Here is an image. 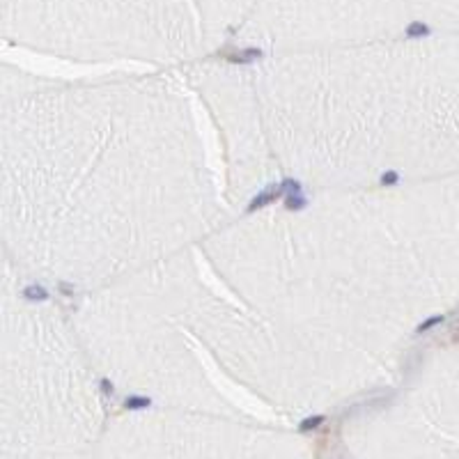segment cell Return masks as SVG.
<instances>
[{
    "mask_svg": "<svg viewBox=\"0 0 459 459\" xmlns=\"http://www.w3.org/2000/svg\"><path fill=\"white\" fill-rule=\"evenodd\" d=\"M409 35H427V26H423V23H413L409 28Z\"/></svg>",
    "mask_w": 459,
    "mask_h": 459,
    "instance_id": "cell-1",
    "label": "cell"
},
{
    "mask_svg": "<svg viewBox=\"0 0 459 459\" xmlns=\"http://www.w3.org/2000/svg\"><path fill=\"white\" fill-rule=\"evenodd\" d=\"M438 322H441V317H436V319H430V322H427V324H423V326H420V331H427V328H430V326L438 324Z\"/></svg>",
    "mask_w": 459,
    "mask_h": 459,
    "instance_id": "cell-2",
    "label": "cell"
},
{
    "mask_svg": "<svg viewBox=\"0 0 459 459\" xmlns=\"http://www.w3.org/2000/svg\"><path fill=\"white\" fill-rule=\"evenodd\" d=\"M319 420H322V418H315V420H305V423H303V430H310V427H315Z\"/></svg>",
    "mask_w": 459,
    "mask_h": 459,
    "instance_id": "cell-3",
    "label": "cell"
},
{
    "mask_svg": "<svg viewBox=\"0 0 459 459\" xmlns=\"http://www.w3.org/2000/svg\"><path fill=\"white\" fill-rule=\"evenodd\" d=\"M127 404H131L134 409H138V404H147V402H145V400H129Z\"/></svg>",
    "mask_w": 459,
    "mask_h": 459,
    "instance_id": "cell-4",
    "label": "cell"
},
{
    "mask_svg": "<svg viewBox=\"0 0 459 459\" xmlns=\"http://www.w3.org/2000/svg\"><path fill=\"white\" fill-rule=\"evenodd\" d=\"M383 182H395V175H383Z\"/></svg>",
    "mask_w": 459,
    "mask_h": 459,
    "instance_id": "cell-5",
    "label": "cell"
}]
</instances>
